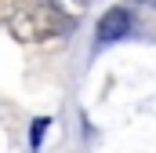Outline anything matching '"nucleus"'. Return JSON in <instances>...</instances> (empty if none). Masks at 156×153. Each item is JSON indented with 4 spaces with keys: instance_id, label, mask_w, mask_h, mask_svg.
<instances>
[{
    "instance_id": "f257e3e1",
    "label": "nucleus",
    "mask_w": 156,
    "mask_h": 153,
    "mask_svg": "<svg viewBox=\"0 0 156 153\" xmlns=\"http://www.w3.org/2000/svg\"><path fill=\"white\" fill-rule=\"evenodd\" d=\"M127 29H131V15H127L123 7H109V11L98 18L94 40H98V44H113V40L127 37Z\"/></svg>"
},
{
    "instance_id": "f03ea898",
    "label": "nucleus",
    "mask_w": 156,
    "mask_h": 153,
    "mask_svg": "<svg viewBox=\"0 0 156 153\" xmlns=\"http://www.w3.org/2000/svg\"><path fill=\"white\" fill-rule=\"evenodd\" d=\"M51 128V120L47 117H40V120H33V146H40V139H44V131Z\"/></svg>"
}]
</instances>
